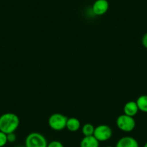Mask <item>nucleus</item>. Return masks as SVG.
Here are the masks:
<instances>
[{
  "mask_svg": "<svg viewBox=\"0 0 147 147\" xmlns=\"http://www.w3.org/2000/svg\"><path fill=\"white\" fill-rule=\"evenodd\" d=\"M94 131V127L91 123H86L82 128V132L84 136H93Z\"/></svg>",
  "mask_w": 147,
  "mask_h": 147,
  "instance_id": "12",
  "label": "nucleus"
},
{
  "mask_svg": "<svg viewBox=\"0 0 147 147\" xmlns=\"http://www.w3.org/2000/svg\"><path fill=\"white\" fill-rule=\"evenodd\" d=\"M81 126L80 120L76 118H69L66 121V128L71 132H76Z\"/></svg>",
  "mask_w": 147,
  "mask_h": 147,
  "instance_id": "10",
  "label": "nucleus"
},
{
  "mask_svg": "<svg viewBox=\"0 0 147 147\" xmlns=\"http://www.w3.org/2000/svg\"><path fill=\"white\" fill-rule=\"evenodd\" d=\"M7 141L9 143H14L17 140V136L15 133L7 134Z\"/></svg>",
  "mask_w": 147,
  "mask_h": 147,
  "instance_id": "15",
  "label": "nucleus"
},
{
  "mask_svg": "<svg viewBox=\"0 0 147 147\" xmlns=\"http://www.w3.org/2000/svg\"><path fill=\"white\" fill-rule=\"evenodd\" d=\"M138 107L136 104V102L129 101L124 105L123 112L125 115H128V116L134 117L138 113Z\"/></svg>",
  "mask_w": 147,
  "mask_h": 147,
  "instance_id": "8",
  "label": "nucleus"
},
{
  "mask_svg": "<svg viewBox=\"0 0 147 147\" xmlns=\"http://www.w3.org/2000/svg\"><path fill=\"white\" fill-rule=\"evenodd\" d=\"M112 129L107 125H100L94 128V134H93V136L99 142L107 141L112 137Z\"/></svg>",
  "mask_w": 147,
  "mask_h": 147,
  "instance_id": "5",
  "label": "nucleus"
},
{
  "mask_svg": "<svg viewBox=\"0 0 147 147\" xmlns=\"http://www.w3.org/2000/svg\"><path fill=\"white\" fill-rule=\"evenodd\" d=\"M16 147H24V146H16Z\"/></svg>",
  "mask_w": 147,
  "mask_h": 147,
  "instance_id": "19",
  "label": "nucleus"
},
{
  "mask_svg": "<svg viewBox=\"0 0 147 147\" xmlns=\"http://www.w3.org/2000/svg\"><path fill=\"white\" fill-rule=\"evenodd\" d=\"M20 125L18 115L12 113H7L0 116V131L6 134L15 133Z\"/></svg>",
  "mask_w": 147,
  "mask_h": 147,
  "instance_id": "1",
  "label": "nucleus"
},
{
  "mask_svg": "<svg viewBox=\"0 0 147 147\" xmlns=\"http://www.w3.org/2000/svg\"><path fill=\"white\" fill-rule=\"evenodd\" d=\"M138 110L144 113H147V95H141L136 100Z\"/></svg>",
  "mask_w": 147,
  "mask_h": 147,
  "instance_id": "11",
  "label": "nucleus"
},
{
  "mask_svg": "<svg viewBox=\"0 0 147 147\" xmlns=\"http://www.w3.org/2000/svg\"><path fill=\"white\" fill-rule=\"evenodd\" d=\"M68 118L61 113H53L49 117V125L51 129L59 131L64 129Z\"/></svg>",
  "mask_w": 147,
  "mask_h": 147,
  "instance_id": "3",
  "label": "nucleus"
},
{
  "mask_svg": "<svg viewBox=\"0 0 147 147\" xmlns=\"http://www.w3.org/2000/svg\"><path fill=\"white\" fill-rule=\"evenodd\" d=\"M100 142L94 136H84L80 142V147H99Z\"/></svg>",
  "mask_w": 147,
  "mask_h": 147,
  "instance_id": "9",
  "label": "nucleus"
},
{
  "mask_svg": "<svg viewBox=\"0 0 147 147\" xmlns=\"http://www.w3.org/2000/svg\"><path fill=\"white\" fill-rule=\"evenodd\" d=\"M115 147H139V144L133 137L124 136L118 140Z\"/></svg>",
  "mask_w": 147,
  "mask_h": 147,
  "instance_id": "7",
  "label": "nucleus"
},
{
  "mask_svg": "<svg viewBox=\"0 0 147 147\" xmlns=\"http://www.w3.org/2000/svg\"><path fill=\"white\" fill-rule=\"evenodd\" d=\"M109 3L107 0H96L92 5V12L96 15H102L107 12Z\"/></svg>",
  "mask_w": 147,
  "mask_h": 147,
  "instance_id": "6",
  "label": "nucleus"
},
{
  "mask_svg": "<svg viewBox=\"0 0 147 147\" xmlns=\"http://www.w3.org/2000/svg\"><path fill=\"white\" fill-rule=\"evenodd\" d=\"M144 147H147V142H146V144H144Z\"/></svg>",
  "mask_w": 147,
  "mask_h": 147,
  "instance_id": "17",
  "label": "nucleus"
},
{
  "mask_svg": "<svg viewBox=\"0 0 147 147\" xmlns=\"http://www.w3.org/2000/svg\"><path fill=\"white\" fill-rule=\"evenodd\" d=\"M105 147H114V146H105Z\"/></svg>",
  "mask_w": 147,
  "mask_h": 147,
  "instance_id": "18",
  "label": "nucleus"
},
{
  "mask_svg": "<svg viewBox=\"0 0 147 147\" xmlns=\"http://www.w3.org/2000/svg\"><path fill=\"white\" fill-rule=\"evenodd\" d=\"M47 146L48 142L46 137L40 133H31L25 138V147H47Z\"/></svg>",
  "mask_w": 147,
  "mask_h": 147,
  "instance_id": "2",
  "label": "nucleus"
},
{
  "mask_svg": "<svg viewBox=\"0 0 147 147\" xmlns=\"http://www.w3.org/2000/svg\"><path fill=\"white\" fill-rule=\"evenodd\" d=\"M142 44L144 47L147 49V32L143 36L142 38Z\"/></svg>",
  "mask_w": 147,
  "mask_h": 147,
  "instance_id": "16",
  "label": "nucleus"
},
{
  "mask_svg": "<svg viewBox=\"0 0 147 147\" xmlns=\"http://www.w3.org/2000/svg\"><path fill=\"white\" fill-rule=\"evenodd\" d=\"M7 135L0 131V147H3L7 144Z\"/></svg>",
  "mask_w": 147,
  "mask_h": 147,
  "instance_id": "13",
  "label": "nucleus"
},
{
  "mask_svg": "<svg viewBox=\"0 0 147 147\" xmlns=\"http://www.w3.org/2000/svg\"><path fill=\"white\" fill-rule=\"evenodd\" d=\"M47 147H64L63 144L59 141H52L48 144Z\"/></svg>",
  "mask_w": 147,
  "mask_h": 147,
  "instance_id": "14",
  "label": "nucleus"
},
{
  "mask_svg": "<svg viewBox=\"0 0 147 147\" xmlns=\"http://www.w3.org/2000/svg\"><path fill=\"white\" fill-rule=\"evenodd\" d=\"M116 125L120 130L124 132H131L135 128L136 121L134 117L121 115L118 116L116 121Z\"/></svg>",
  "mask_w": 147,
  "mask_h": 147,
  "instance_id": "4",
  "label": "nucleus"
}]
</instances>
